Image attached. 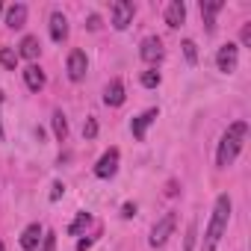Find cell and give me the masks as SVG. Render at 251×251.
Segmentation results:
<instances>
[{"mask_svg": "<svg viewBox=\"0 0 251 251\" xmlns=\"http://www.w3.org/2000/svg\"><path fill=\"white\" fill-rule=\"evenodd\" d=\"M6 24H9V30H21V27L27 24V6H24V3L9 6V9H6Z\"/></svg>", "mask_w": 251, "mask_h": 251, "instance_id": "2e32d148", "label": "cell"}, {"mask_svg": "<svg viewBox=\"0 0 251 251\" xmlns=\"http://www.w3.org/2000/svg\"><path fill=\"white\" fill-rule=\"evenodd\" d=\"M83 136H86V139H95V136H98V121H95V118H86V124H83Z\"/></svg>", "mask_w": 251, "mask_h": 251, "instance_id": "603a6c76", "label": "cell"}, {"mask_svg": "<svg viewBox=\"0 0 251 251\" xmlns=\"http://www.w3.org/2000/svg\"><path fill=\"white\" fill-rule=\"evenodd\" d=\"M86 71H89L86 53H83V50H71V53H68V77H71L74 83H80V80H86Z\"/></svg>", "mask_w": 251, "mask_h": 251, "instance_id": "ba28073f", "label": "cell"}, {"mask_svg": "<svg viewBox=\"0 0 251 251\" xmlns=\"http://www.w3.org/2000/svg\"><path fill=\"white\" fill-rule=\"evenodd\" d=\"M216 65H219L222 74H233L236 65H239V45H233V42L222 45L219 53H216Z\"/></svg>", "mask_w": 251, "mask_h": 251, "instance_id": "277c9868", "label": "cell"}, {"mask_svg": "<svg viewBox=\"0 0 251 251\" xmlns=\"http://www.w3.org/2000/svg\"><path fill=\"white\" fill-rule=\"evenodd\" d=\"M121 216H124V219H133V216H136V204H133V201H127V204L121 207Z\"/></svg>", "mask_w": 251, "mask_h": 251, "instance_id": "4316f807", "label": "cell"}, {"mask_svg": "<svg viewBox=\"0 0 251 251\" xmlns=\"http://www.w3.org/2000/svg\"><path fill=\"white\" fill-rule=\"evenodd\" d=\"M24 83H27L30 92H42L45 89V71L39 65H27L24 68Z\"/></svg>", "mask_w": 251, "mask_h": 251, "instance_id": "9a60e30c", "label": "cell"}, {"mask_svg": "<svg viewBox=\"0 0 251 251\" xmlns=\"http://www.w3.org/2000/svg\"><path fill=\"white\" fill-rule=\"evenodd\" d=\"M62 195H65V186H62V183H59V180H56V183H53V186H50V201H59V198H62Z\"/></svg>", "mask_w": 251, "mask_h": 251, "instance_id": "484cf974", "label": "cell"}, {"mask_svg": "<svg viewBox=\"0 0 251 251\" xmlns=\"http://www.w3.org/2000/svg\"><path fill=\"white\" fill-rule=\"evenodd\" d=\"M53 136H56V142H65L68 139V121H65V115L59 109L53 112Z\"/></svg>", "mask_w": 251, "mask_h": 251, "instance_id": "ac0fdd59", "label": "cell"}, {"mask_svg": "<svg viewBox=\"0 0 251 251\" xmlns=\"http://www.w3.org/2000/svg\"><path fill=\"white\" fill-rule=\"evenodd\" d=\"M195 236H198V225L192 222V225H189V230H186V251H192V245H195Z\"/></svg>", "mask_w": 251, "mask_h": 251, "instance_id": "cb8c5ba5", "label": "cell"}, {"mask_svg": "<svg viewBox=\"0 0 251 251\" xmlns=\"http://www.w3.org/2000/svg\"><path fill=\"white\" fill-rule=\"evenodd\" d=\"M0 251H6V245H3V242H0Z\"/></svg>", "mask_w": 251, "mask_h": 251, "instance_id": "1f68e13d", "label": "cell"}, {"mask_svg": "<svg viewBox=\"0 0 251 251\" xmlns=\"http://www.w3.org/2000/svg\"><path fill=\"white\" fill-rule=\"evenodd\" d=\"M222 0H201V18H204V24H207V33H213L216 30V15L222 12Z\"/></svg>", "mask_w": 251, "mask_h": 251, "instance_id": "8fae6325", "label": "cell"}, {"mask_svg": "<svg viewBox=\"0 0 251 251\" xmlns=\"http://www.w3.org/2000/svg\"><path fill=\"white\" fill-rule=\"evenodd\" d=\"M0 139H3V121H0Z\"/></svg>", "mask_w": 251, "mask_h": 251, "instance_id": "4dcf8cb0", "label": "cell"}, {"mask_svg": "<svg viewBox=\"0 0 251 251\" xmlns=\"http://www.w3.org/2000/svg\"><path fill=\"white\" fill-rule=\"evenodd\" d=\"M183 53H186V62H189V65H195V62H198V50H195V42H189V39H186V42H183Z\"/></svg>", "mask_w": 251, "mask_h": 251, "instance_id": "7402d4cb", "label": "cell"}, {"mask_svg": "<svg viewBox=\"0 0 251 251\" xmlns=\"http://www.w3.org/2000/svg\"><path fill=\"white\" fill-rule=\"evenodd\" d=\"M183 21H186V6H183V0H172V3L166 6V24H169L172 30H177Z\"/></svg>", "mask_w": 251, "mask_h": 251, "instance_id": "7c38bea8", "label": "cell"}, {"mask_svg": "<svg viewBox=\"0 0 251 251\" xmlns=\"http://www.w3.org/2000/svg\"><path fill=\"white\" fill-rule=\"evenodd\" d=\"M56 248V233H45L42 236V251H53Z\"/></svg>", "mask_w": 251, "mask_h": 251, "instance_id": "d4e9b609", "label": "cell"}, {"mask_svg": "<svg viewBox=\"0 0 251 251\" xmlns=\"http://www.w3.org/2000/svg\"><path fill=\"white\" fill-rule=\"evenodd\" d=\"M139 56H142L148 65L163 62V56H166V50H163V39H157V36L142 39V45H139Z\"/></svg>", "mask_w": 251, "mask_h": 251, "instance_id": "8992f818", "label": "cell"}, {"mask_svg": "<svg viewBox=\"0 0 251 251\" xmlns=\"http://www.w3.org/2000/svg\"><path fill=\"white\" fill-rule=\"evenodd\" d=\"M230 210H233L230 195H219V198H216V207H213V216H210V225H207V230H204L201 251H216L219 239H222V236H225V230H227Z\"/></svg>", "mask_w": 251, "mask_h": 251, "instance_id": "6da1fadb", "label": "cell"}, {"mask_svg": "<svg viewBox=\"0 0 251 251\" xmlns=\"http://www.w3.org/2000/svg\"><path fill=\"white\" fill-rule=\"evenodd\" d=\"M124 98H127V95H124V83H121L118 77L109 80V86H106V92H103V103H106V106H121Z\"/></svg>", "mask_w": 251, "mask_h": 251, "instance_id": "4fadbf2b", "label": "cell"}, {"mask_svg": "<svg viewBox=\"0 0 251 251\" xmlns=\"http://www.w3.org/2000/svg\"><path fill=\"white\" fill-rule=\"evenodd\" d=\"M115 172H118V148H109V151H106V154L98 160V166H95V175L106 180V177H112Z\"/></svg>", "mask_w": 251, "mask_h": 251, "instance_id": "9c48e42d", "label": "cell"}, {"mask_svg": "<svg viewBox=\"0 0 251 251\" xmlns=\"http://www.w3.org/2000/svg\"><path fill=\"white\" fill-rule=\"evenodd\" d=\"M39 53H42L39 39H36V36H24V39H21V50H18V56H24V59H39Z\"/></svg>", "mask_w": 251, "mask_h": 251, "instance_id": "e0dca14e", "label": "cell"}, {"mask_svg": "<svg viewBox=\"0 0 251 251\" xmlns=\"http://www.w3.org/2000/svg\"><path fill=\"white\" fill-rule=\"evenodd\" d=\"M0 12H3V3H0Z\"/></svg>", "mask_w": 251, "mask_h": 251, "instance_id": "d6a6232c", "label": "cell"}, {"mask_svg": "<svg viewBox=\"0 0 251 251\" xmlns=\"http://www.w3.org/2000/svg\"><path fill=\"white\" fill-rule=\"evenodd\" d=\"M133 15H136V6L130 0H115L112 3V27L115 30H127L133 24Z\"/></svg>", "mask_w": 251, "mask_h": 251, "instance_id": "5b68a950", "label": "cell"}, {"mask_svg": "<svg viewBox=\"0 0 251 251\" xmlns=\"http://www.w3.org/2000/svg\"><path fill=\"white\" fill-rule=\"evenodd\" d=\"M50 39L53 42H65L68 39V18L62 12H53L50 15Z\"/></svg>", "mask_w": 251, "mask_h": 251, "instance_id": "5bb4252c", "label": "cell"}, {"mask_svg": "<svg viewBox=\"0 0 251 251\" xmlns=\"http://www.w3.org/2000/svg\"><path fill=\"white\" fill-rule=\"evenodd\" d=\"M239 39H242V45H245V48L251 45V21H248V24L242 27V33H239Z\"/></svg>", "mask_w": 251, "mask_h": 251, "instance_id": "83f0119b", "label": "cell"}, {"mask_svg": "<svg viewBox=\"0 0 251 251\" xmlns=\"http://www.w3.org/2000/svg\"><path fill=\"white\" fill-rule=\"evenodd\" d=\"M160 80H163L160 71H154V68H151V71H142V86H145V89H157Z\"/></svg>", "mask_w": 251, "mask_h": 251, "instance_id": "44dd1931", "label": "cell"}, {"mask_svg": "<svg viewBox=\"0 0 251 251\" xmlns=\"http://www.w3.org/2000/svg\"><path fill=\"white\" fill-rule=\"evenodd\" d=\"M42 236H45V227H42L39 222L27 225V227H24V233H21V248H24V251H39Z\"/></svg>", "mask_w": 251, "mask_h": 251, "instance_id": "30bf717a", "label": "cell"}, {"mask_svg": "<svg viewBox=\"0 0 251 251\" xmlns=\"http://www.w3.org/2000/svg\"><path fill=\"white\" fill-rule=\"evenodd\" d=\"M175 225H177V216L175 213H166L154 227H151V248H163L166 242H169V236H172V230H175Z\"/></svg>", "mask_w": 251, "mask_h": 251, "instance_id": "3957f363", "label": "cell"}, {"mask_svg": "<svg viewBox=\"0 0 251 251\" xmlns=\"http://www.w3.org/2000/svg\"><path fill=\"white\" fill-rule=\"evenodd\" d=\"M86 27H89V30H98V27H100V18H98V15H89Z\"/></svg>", "mask_w": 251, "mask_h": 251, "instance_id": "f1b7e54d", "label": "cell"}, {"mask_svg": "<svg viewBox=\"0 0 251 251\" xmlns=\"http://www.w3.org/2000/svg\"><path fill=\"white\" fill-rule=\"evenodd\" d=\"M245 136H248V124L245 121H233L230 127L222 133V142H219V151H216V166L219 169L233 166V160L239 157V151L245 145Z\"/></svg>", "mask_w": 251, "mask_h": 251, "instance_id": "7a4b0ae2", "label": "cell"}, {"mask_svg": "<svg viewBox=\"0 0 251 251\" xmlns=\"http://www.w3.org/2000/svg\"><path fill=\"white\" fill-rule=\"evenodd\" d=\"M18 53L12 50V48H0V65H3V68H9V71H15L18 68Z\"/></svg>", "mask_w": 251, "mask_h": 251, "instance_id": "ffe728a7", "label": "cell"}, {"mask_svg": "<svg viewBox=\"0 0 251 251\" xmlns=\"http://www.w3.org/2000/svg\"><path fill=\"white\" fill-rule=\"evenodd\" d=\"M157 118H160V109H157V106H151V109H145L142 115H136V118H133V124H130L133 139H139V142H142V139H145V133H148V127H151Z\"/></svg>", "mask_w": 251, "mask_h": 251, "instance_id": "52a82bcc", "label": "cell"}, {"mask_svg": "<svg viewBox=\"0 0 251 251\" xmlns=\"http://www.w3.org/2000/svg\"><path fill=\"white\" fill-rule=\"evenodd\" d=\"M89 225H92V213H77V219L68 225V233H71V236H80Z\"/></svg>", "mask_w": 251, "mask_h": 251, "instance_id": "d6986e66", "label": "cell"}, {"mask_svg": "<svg viewBox=\"0 0 251 251\" xmlns=\"http://www.w3.org/2000/svg\"><path fill=\"white\" fill-rule=\"evenodd\" d=\"M92 242H95L92 236H86V239H77V251H86V248H89Z\"/></svg>", "mask_w": 251, "mask_h": 251, "instance_id": "f546056e", "label": "cell"}]
</instances>
